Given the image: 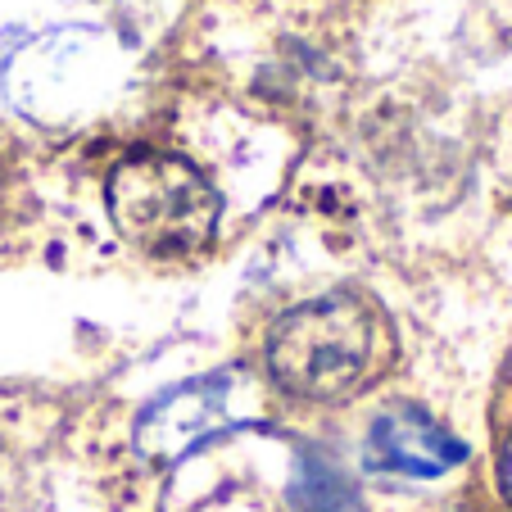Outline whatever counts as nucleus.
Instances as JSON below:
<instances>
[{
	"mask_svg": "<svg viewBox=\"0 0 512 512\" xmlns=\"http://www.w3.org/2000/svg\"><path fill=\"white\" fill-rule=\"evenodd\" d=\"M290 508L295 512H363L354 481L318 449H300L295 476H290Z\"/></svg>",
	"mask_w": 512,
	"mask_h": 512,
	"instance_id": "nucleus-5",
	"label": "nucleus"
},
{
	"mask_svg": "<svg viewBox=\"0 0 512 512\" xmlns=\"http://www.w3.org/2000/svg\"><path fill=\"white\" fill-rule=\"evenodd\" d=\"M377 345V318L358 295H322L272 327L268 377L300 399H345L363 386Z\"/></svg>",
	"mask_w": 512,
	"mask_h": 512,
	"instance_id": "nucleus-2",
	"label": "nucleus"
},
{
	"mask_svg": "<svg viewBox=\"0 0 512 512\" xmlns=\"http://www.w3.org/2000/svg\"><path fill=\"white\" fill-rule=\"evenodd\" d=\"M467 458L463 440L426 417L422 408H386L368 426V467L395 476H440Z\"/></svg>",
	"mask_w": 512,
	"mask_h": 512,
	"instance_id": "nucleus-4",
	"label": "nucleus"
},
{
	"mask_svg": "<svg viewBox=\"0 0 512 512\" xmlns=\"http://www.w3.org/2000/svg\"><path fill=\"white\" fill-rule=\"evenodd\" d=\"M499 481H503V494H508V503H512V435H508L503 458H499Z\"/></svg>",
	"mask_w": 512,
	"mask_h": 512,
	"instance_id": "nucleus-6",
	"label": "nucleus"
},
{
	"mask_svg": "<svg viewBox=\"0 0 512 512\" xmlns=\"http://www.w3.org/2000/svg\"><path fill=\"white\" fill-rule=\"evenodd\" d=\"M218 213V191L177 155H132L109 173V218L141 254L186 259L204 250Z\"/></svg>",
	"mask_w": 512,
	"mask_h": 512,
	"instance_id": "nucleus-1",
	"label": "nucleus"
},
{
	"mask_svg": "<svg viewBox=\"0 0 512 512\" xmlns=\"http://www.w3.org/2000/svg\"><path fill=\"white\" fill-rule=\"evenodd\" d=\"M263 417V381L250 368H223L173 386L136 417V449L150 463H177L200 445Z\"/></svg>",
	"mask_w": 512,
	"mask_h": 512,
	"instance_id": "nucleus-3",
	"label": "nucleus"
}]
</instances>
